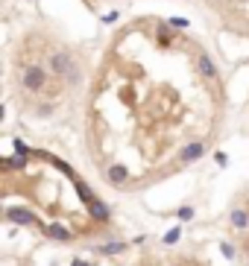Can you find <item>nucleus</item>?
<instances>
[{
  "mask_svg": "<svg viewBox=\"0 0 249 266\" xmlns=\"http://www.w3.org/2000/svg\"><path fill=\"white\" fill-rule=\"evenodd\" d=\"M44 234H47L50 240H59V243H68L73 234H71V228H65L62 222H53V225H44Z\"/></svg>",
  "mask_w": 249,
  "mask_h": 266,
  "instance_id": "6",
  "label": "nucleus"
},
{
  "mask_svg": "<svg viewBox=\"0 0 249 266\" xmlns=\"http://www.w3.org/2000/svg\"><path fill=\"white\" fill-rule=\"evenodd\" d=\"M71 266H91V263H88V260H73Z\"/></svg>",
  "mask_w": 249,
  "mask_h": 266,
  "instance_id": "14",
  "label": "nucleus"
},
{
  "mask_svg": "<svg viewBox=\"0 0 249 266\" xmlns=\"http://www.w3.org/2000/svg\"><path fill=\"white\" fill-rule=\"evenodd\" d=\"M6 220L15 225H36V214L26 208H6Z\"/></svg>",
  "mask_w": 249,
  "mask_h": 266,
  "instance_id": "2",
  "label": "nucleus"
},
{
  "mask_svg": "<svg viewBox=\"0 0 249 266\" xmlns=\"http://www.w3.org/2000/svg\"><path fill=\"white\" fill-rule=\"evenodd\" d=\"M226 161H229V158H226V152H217V164H220V167H226Z\"/></svg>",
  "mask_w": 249,
  "mask_h": 266,
  "instance_id": "13",
  "label": "nucleus"
},
{
  "mask_svg": "<svg viewBox=\"0 0 249 266\" xmlns=\"http://www.w3.org/2000/svg\"><path fill=\"white\" fill-rule=\"evenodd\" d=\"M47 79H50V73L44 68H38V65H26V68L21 70V85H24V91H30V94H41L47 88Z\"/></svg>",
  "mask_w": 249,
  "mask_h": 266,
  "instance_id": "1",
  "label": "nucleus"
},
{
  "mask_svg": "<svg viewBox=\"0 0 249 266\" xmlns=\"http://www.w3.org/2000/svg\"><path fill=\"white\" fill-rule=\"evenodd\" d=\"M179 237H182V231H179V228H173V231H167V234H164V243H167V246H173V243H179Z\"/></svg>",
  "mask_w": 249,
  "mask_h": 266,
  "instance_id": "11",
  "label": "nucleus"
},
{
  "mask_svg": "<svg viewBox=\"0 0 249 266\" xmlns=\"http://www.w3.org/2000/svg\"><path fill=\"white\" fill-rule=\"evenodd\" d=\"M220 252H223L226 260H235V249H232V243H220Z\"/></svg>",
  "mask_w": 249,
  "mask_h": 266,
  "instance_id": "12",
  "label": "nucleus"
},
{
  "mask_svg": "<svg viewBox=\"0 0 249 266\" xmlns=\"http://www.w3.org/2000/svg\"><path fill=\"white\" fill-rule=\"evenodd\" d=\"M88 214L94 217V222H108L112 220V211H108L106 202H100V199H94L91 205H88Z\"/></svg>",
  "mask_w": 249,
  "mask_h": 266,
  "instance_id": "7",
  "label": "nucleus"
},
{
  "mask_svg": "<svg viewBox=\"0 0 249 266\" xmlns=\"http://www.w3.org/2000/svg\"><path fill=\"white\" fill-rule=\"evenodd\" d=\"M197 70H200L202 79H217V65L211 62L208 53H200V56H197Z\"/></svg>",
  "mask_w": 249,
  "mask_h": 266,
  "instance_id": "4",
  "label": "nucleus"
},
{
  "mask_svg": "<svg viewBox=\"0 0 249 266\" xmlns=\"http://www.w3.org/2000/svg\"><path fill=\"white\" fill-rule=\"evenodd\" d=\"M126 249V243H120V240H115V243H106V246H97V252L100 255H120Z\"/></svg>",
  "mask_w": 249,
  "mask_h": 266,
  "instance_id": "8",
  "label": "nucleus"
},
{
  "mask_svg": "<svg viewBox=\"0 0 249 266\" xmlns=\"http://www.w3.org/2000/svg\"><path fill=\"white\" fill-rule=\"evenodd\" d=\"M202 155H205V143H200V140H193V143H188V146H182V152H179V158H182L185 164L200 161Z\"/></svg>",
  "mask_w": 249,
  "mask_h": 266,
  "instance_id": "5",
  "label": "nucleus"
},
{
  "mask_svg": "<svg viewBox=\"0 0 249 266\" xmlns=\"http://www.w3.org/2000/svg\"><path fill=\"white\" fill-rule=\"evenodd\" d=\"M106 179H108V185H126L129 182V167L126 164H112L106 170Z\"/></svg>",
  "mask_w": 249,
  "mask_h": 266,
  "instance_id": "3",
  "label": "nucleus"
},
{
  "mask_svg": "<svg viewBox=\"0 0 249 266\" xmlns=\"http://www.w3.org/2000/svg\"><path fill=\"white\" fill-rule=\"evenodd\" d=\"M232 225H235V228H246L249 225V211H232Z\"/></svg>",
  "mask_w": 249,
  "mask_h": 266,
  "instance_id": "9",
  "label": "nucleus"
},
{
  "mask_svg": "<svg viewBox=\"0 0 249 266\" xmlns=\"http://www.w3.org/2000/svg\"><path fill=\"white\" fill-rule=\"evenodd\" d=\"M176 217L182 222H190V220H193V208H190V205H182V208L176 211Z\"/></svg>",
  "mask_w": 249,
  "mask_h": 266,
  "instance_id": "10",
  "label": "nucleus"
}]
</instances>
